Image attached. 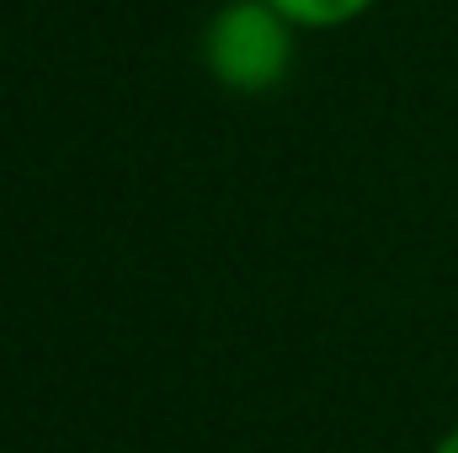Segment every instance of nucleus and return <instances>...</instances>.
<instances>
[{"label": "nucleus", "instance_id": "1", "mask_svg": "<svg viewBox=\"0 0 458 453\" xmlns=\"http://www.w3.org/2000/svg\"><path fill=\"white\" fill-rule=\"evenodd\" d=\"M293 27L272 0H229L214 11L208 32H203V59L208 75L240 91V97H261L277 91L293 70Z\"/></svg>", "mask_w": 458, "mask_h": 453}, {"label": "nucleus", "instance_id": "2", "mask_svg": "<svg viewBox=\"0 0 458 453\" xmlns=\"http://www.w3.org/2000/svg\"><path fill=\"white\" fill-rule=\"evenodd\" d=\"M288 21H299V27H346V21H357L373 0H272Z\"/></svg>", "mask_w": 458, "mask_h": 453}, {"label": "nucleus", "instance_id": "3", "mask_svg": "<svg viewBox=\"0 0 458 453\" xmlns=\"http://www.w3.org/2000/svg\"><path fill=\"white\" fill-rule=\"evenodd\" d=\"M437 453H458V427L448 432V438H443V443H437Z\"/></svg>", "mask_w": 458, "mask_h": 453}]
</instances>
